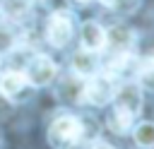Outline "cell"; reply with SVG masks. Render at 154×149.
<instances>
[{"mask_svg":"<svg viewBox=\"0 0 154 149\" xmlns=\"http://www.w3.org/2000/svg\"><path fill=\"white\" fill-rule=\"evenodd\" d=\"M132 113L130 111H125V108H120V106H116L113 108V113L108 115V125H111V130L113 132H118V135H123V132H128V127H132Z\"/></svg>","mask_w":154,"mask_h":149,"instance_id":"cell-10","label":"cell"},{"mask_svg":"<svg viewBox=\"0 0 154 149\" xmlns=\"http://www.w3.org/2000/svg\"><path fill=\"white\" fill-rule=\"evenodd\" d=\"M12 46H14V36H12V31H10L7 26L0 24V53L12 50Z\"/></svg>","mask_w":154,"mask_h":149,"instance_id":"cell-13","label":"cell"},{"mask_svg":"<svg viewBox=\"0 0 154 149\" xmlns=\"http://www.w3.org/2000/svg\"><path fill=\"white\" fill-rule=\"evenodd\" d=\"M140 87L154 91V58H149L140 65Z\"/></svg>","mask_w":154,"mask_h":149,"instance_id":"cell-12","label":"cell"},{"mask_svg":"<svg viewBox=\"0 0 154 149\" xmlns=\"http://www.w3.org/2000/svg\"><path fill=\"white\" fill-rule=\"evenodd\" d=\"M26 82L34 84V87H46L53 82L55 77V62L48 58V55H36L31 58V62L26 65V72H24Z\"/></svg>","mask_w":154,"mask_h":149,"instance_id":"cell-3","label":"cell"},{"mask_svg":"<svg viewBox=\"0 0 154 149\" xmlns=\"http://www.w3.org/2000/svg\"><path fill=\"white\" fill-rule=\"evenodd\" d=\"M24 87H26V77L22 72H5L0 79V91L5 96H17Z\"/></svg>","mask_w":154,"mask_h":149,"instance_id":"cell-9","label":"cell"},{"mask_svg":"<svg viewBox=\"0 0 154 149\" xmlns=\"http://www.w3.org/2000/svg\"><path fill=\"white\" fill-rule=\"evenodd\" d=\"M94 149H113V147L106 144V142H99V144H94Z\"/></svg>","mask_w":154,"mask_h":149,"instance_id":"cell-15","label":"cell"},{"mask_svg":"<svg viewBox=\"0 0 154 149\" xmlns=\"http://www.w3.org/2000/svg\"><path fill=\"white\" fill-rule=\"evenodd\" d=\"M101 2L108 7H123V0H101Z\"/></svg>","mask_w":154,"mask_h":149,"instance_id":"cell-14","label":"cell"},{"mask_svg":"<svg viewBox=\"0 0 154 149\" xmlns=\"http://www.w3.org/2000/svg\"><path fill=\"white\" fill-rule=\"evenodd\" d=\"M132 43H135V36H132V31L125 29V26H113V29L106 31L103 46H108L113 55H118V53H130Z\"/></svg>","mask_w":154,"mask_h":149,"instance_id":"cell-5","label":"cell"},{"mask_svg":"<svg viewBox=\"0 0 154 149\" xmlns=\"http://www.w3.org/2000/svg\"><path fill=\"white\" fill-rule=\"evenodd\" d=\"M116 106H120V108L130 111L132 115H137L140 108H142V89H140V84H123L116 91Z\"/></svg>","mask_w":154,"mask_h":149,"instance_id":"cell-6","label":"cell"},{"mask_svg":"<svg viewBox=\"0 0 154 149\" xmlns=\"http://www.w3.org/2000/svg\"><path fill=\"white\" fill-rule=\"evenodd\" d=\"M113 96H116V84H113V79H111L108 74H96V77H91V79L87 82V87H84V99H87L89 103L103 106V103H108Z\"/></svg>","mask_w":154,"mask_h":149,"instance_id":"cell-4","label":"cell"},{"mask_svg":"<svg viewBox=\"0 0 154 149\" xmlns=\"http://www.w3.org/2000/svg\"><path fill=\"white\" fill-rule=\"evenodd\" d=\"M77 2H89V0H77Z\"/></svg>","mask_w":154,"mask_h":149,"instance_id":"cell-16","label":"cell"},{"mask_svg":"<svg viewBox=\"0 0 154 149\" xmlns=\"http://www.w3.org/2000/svg\"><path fill=\"white\" fill-rule=\"evenodd\" d=\"M135 142L140 147H154V123L144 120L135 127Z\"/></svg>","mask_w":154,"mask_h":149,"instance_id":"cell-11","label":"cell"},{"mask_svg":"<svg viewBox=\"0 0 154 149\" xmlns=\"http://www.w3.org/2000/svg\"><path fill=\"white\" fill-rule=\"evenodd\" d=\"M46 36L55 48H63L72 38V17L67 12H53L46 26Z\"/></svg>","mask_w":154,"mask_h":149,"instance_id":"cell-2","label":"cell"},{"mask_svg":"<svg viewBox=\"0 0 154 149\" xmlns=\"http://www.w3.org/2000/svg\"><path fill=\"white\" fill-rule=\"evenodd\" d=\"M82 137V123L75 115H63L48 127V142L55 149H70Z\"/></svg>","mask_w":154,"mask_h":149,"instance_id":"cell-1","label":"cell"},{"mask_svg":"<svg viewBox=\"0 0 154 149\" xmlns=\"http://www.w3.org/2000/svg\"><path fill=\"white\" fill-rule=\"evenodd\" d=\"M99 67V58H96V50H77L75 58H72V70L79 74V77H91Z\"/></svg>","mask_w":154,"mask_h":149,"instance_id":"cell-8","label":"cell"},{"mask_svg":"<svg viewBox=\"0 0 154 149\" xmlns=\"http://www.w3.org/2000/svg\"><path fill=\"white\" fill-rule=\"evenodd\" d=\"M79 36H82V48H87V50H101V48H103L106 31H103L101 24H96V22H84Z\"/></svg>","mask_w":154,"mask_h":149,"instance_id":"cell-7","label":"cell"}]
</instances>
